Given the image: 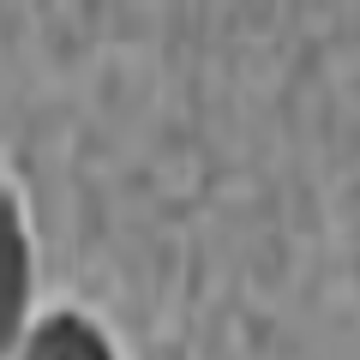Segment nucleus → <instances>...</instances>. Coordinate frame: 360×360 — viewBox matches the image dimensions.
Returning a JSON list of instances; mask_svg holds the SVG:
<instances>
[{
    "label": "nucleus",
    "mask_w": 360,
    "mask_h": 360,
    "mask_svg": "<svg viewBox=\"0 0 360 360\" xmlns=\"http://www.w3.org/2000/svg\"><path fill=\"white\" fill-rule=\"evenodd\" d=\"M25 300H30V252H25V229H18L13 198L0 193V360L18 336Z\"/></svg>",
    "instance_id": "1"
},
{
    "label": "nucleus",
    "mask_w": 360,
    "mask_h": 360,
    "mask_svg": "<svg viewBox=\"0 0 360 360\" xmlns=\"http://www.w3.org/2000/svg\"><path fill=\"white\" fill-rule=\"evenodd\" d=\"M25 360H115V354H108V342L84 319L60 312V319L37 324V336L25 342Z\"/></svg>",
    "instance_id": "2"
}]
</instances>
